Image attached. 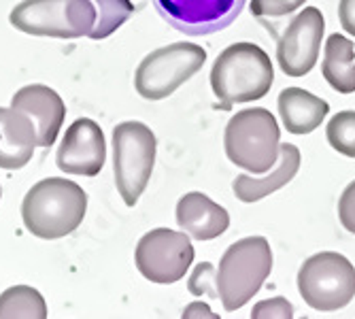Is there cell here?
<instances>
[{
	"mask_svg": "<svg viewBox=\"0 0 355 319\" xmlns=\"http://www.w3.org/2000/svg\"><path fill=\"white\" fill-rule=\"evenodd\" d=\"M272 270V251L264 236L241 239L225 249L215 273L217 296L225 311L247 304Z\"/></svg>",
	"mask_w": 355,
	"mask_h": 319,
	"instance_id": "3957f363",
	"label": "cell"
},
{
	"mask_svg": "<svg viewBox=\"0 0 355 319\" xmlns=\"http://www.w3.org/2000/svg\"><path fill=\"white\" fill-rule=\"evenodd\" d=\"M324 15L315 7H306L289 21L277 45V62L285 75L304 77L313 71L324 39Z\"/></svg>",
	"mask_w": 355,
	"mask_h": 319,
	"instance_id": "8fae6325",
	"label": "cell"
},
{
	"mask_svg": "<svg viewBox=\"0 0 355 319\" xmlns=\"http://www.w3.org/2000/svg\"><path fill=\"white\" fill-rule=\"evenodd\" d=\"M193 315H205V317H215V313H211L209 311V307L207 304H202V302H193L185 313H183V317H193Z\"/></svg>",
	"mask_w": 355,
	"mask_h": 319,
	"instance_id": "4316f807",
	"label": "cell"
},
{
	"mask_svg": "<svg viewBox=\"0 0 355 319\" xmlns=\"http://www.w3.org/2000/svg\"><path fill=\"white\" fill-rule=\"evenodd\" d=\"M39 147L37 126L26 113L0 107V169H24Z\"/></svg>",
	"mask_w": 355,
	"mask_h": 319,
	"instance_id": "5bb4252c",
	"label": "cell"
},
{
	"mask_svg": "<svg viewBox=\"0 0 355 319\" xmlns=\"http://www.w3.org/2000/svg\"><path fill=\"white\" fill-rule=\"evenodd\" d=\"M306 0H251V13L260 19L283 17L300 9Z\"/></svg>",
	"mask_w": 355,
	"mask_h": 319,
	"instance_id": "7402d4cb",
	"label": "cell"
},
{
	"mask_svg": "<svg viewBox=\"0 0 355 319\" xmlns=\"http://www.w3.org/2000/svg\"><path fill=\"white\" fill-rule=\"evenodd\" d=\"M279 123L268 109L253 107L239 111L225 126L223 147L232 164L264 175L279 160Z\"/></svg>",
	"mask_w": 355,
	"mask_h": 319,
	"instance_id": "277c9868",
	"label": "cell"
},
{
	"mask_svg": "<svg viewBox=\"0 0 355 319\" xmlns=\"http://www.w3.org/2000/svg\"><path fill=\"white\" fill-rule=\"evenodd\" d=\"M0 196H3V189H0Z\"/></svg>",
	"mask_w": 355,
	"mask_h": 319,
	"instance_id": "83f0119b",
	"label": "cell"
},
{
	"mask_svg": "<svg viewBox=\"0 0 355 319\" xmlns=\"http://www.w3.org/2000/svg\"><path fill=\"white\" fill-rule=\"evenodd\" d=\"M272 81L275 69L268 53L253 43H234L223 49L211 71V87L223 111H230L236 103L264 98Z\"/></svg>",
	"mask_w": 355,
	"mask_h": 319,
	"instance_id": "7a4b0ae2",
	"label": "cell"
},
{
	"mask_svg": "<svg viewBox=\"0 0 355 319\" xmlns=\"http://www.w3.org/2000/svg\"><path fill=\"white\" fill-rule=\"evenodd\" d=\"M321 73L338 94L355 92V47L347 37L332 35L326 41V58Z\"/></svg>",
	"mask_w": 355,
	"mask_h": 319,
	"instance_id": "ac0fdd59",
	"label": "cell"
},
{
	"mask_svg": "<svg viewBox=\"0 0 355 319\" xmlns=\"http://www.w3.org/2000/svg\"><path fill=\"white\" fill-rule=\"evenodd\" d=\"M207 51L193 43H173L151 51L137 69L135 85L145 101H162L196 75Z\"/></svg>",
	"mask_w": 355,
	"mask_h": 319,
	"instance_id": "ba28073f",
	"label": "cell"
},
{
	"mask_svg": "<svg viewBox=\"0 0 355 319\" xmlns=\"http://www.w3.org/2000/svg\"><path fill=\"white\" fill-rule=\"evenodd\" d=\"M338 217L343 228L355 234V181L349 183L347 189L343 191V196L338 200Z\"/></svg>",
	"mask_w": 355,
	"mask_h": 319,
	"instance_id": "cb8c5ba5",
	"label": "cell"
},
{
	"mask_svg": "<svg viewBox=\"0 0 355 319\" xmlns=\"http://www.w3.org/2000/svg\"><path fill=\"white\" fill-rule=\"evenodd\" d=\"M47 304L41 292L28 285L9 287L0 294V319H45Z\"/></svg>",
	"mask_w": 355,
	"mask_h": 319,
	"instance_id": "d6986e66",
	"label": "cell"
},
{
	"mask_svg": "<svg viewBox=\"0 0 355 319\" xmlns=\"http://www.w3.org/2000/svg\"><path fill=\"white\" fill-rule=\"evenodd\" d=\"M338 17L340 26L351 37H355V0H340L338 5Z\"/></svg>",
	"mask_w": 355,
	"mask_h": 319,
	"instance_id": "484cf974",
	"label": "cell"
},
{
	"mask_svg": "<svg viewBox=\"0 0 355 319\" xmlns=\"http://www.w3.org/2000/svg\"><path fill=\"white\" fill-rule=\"evenodd\" d=\"M137 268L153 283H177L185 277L193 262V247L189 234L168 228L147 232L137 245Z\"/></svg>",
	"mask_w": 355,
	"mask_h": 319,
	"instance_id": "9c48e42d",
	"label": "cell"
},
{
	"mask_svg": "<svg viewBox=\"0 0 355 319\" xmlns=\"http://www.w3.org/2000/svg\"><path fill=\"white\" fill-rule=\"evenodd\" d=\"M279 155H281V162L279 166L272 171V175L264 177V179H253L249 175H239L232 183L234 194L241 202H257L266 198L272 191L281 189L283 185H287L292 181L300 169V151L296 145L292 143H283L279 147Z\"/></svg>",
	"mask_w": 355,
	"mask_h": 319,
	"instance_id": "e0dca14e",
	"label": "cell"
},
{
	"mask_svg": "<svg viewBox=\"0 0 355 319\" xmlns=\"http://www.w3.org/2000/svg\"><path fill=\"white\" fill-rule=\"evenodd\" d=\"M298 292L315 311H338L355 296V268L340 253H315L298 273Z\"/></svg>",
	"mask_w": 355,
	"mask_h": 319,
	"instance_id": "52a82bcc",
	"label": "cell"
},
{
	"mask_svg": "<svg viewBox=\"0 0 355 319\" xmlns=\"http://www.w3.org/2000/svg\"><path fill=\"white\" fill-rule=\"evenodd\" d=\"M11 107L26 113L37 126L39 147H51L67 117V107L60 94L47 85H26L15 92Z\"/></svg>",
	"mask_w": 355,
	"mask_h": 319,
	"instance_id": "4fadbf2b",
	"label": "cell"
},
{
	"mask_svg": "<svg viewBox=\"0 0 355 319\" xmlns=\"http://www.w3.org/2000/svg\"><path fill=\"white\" fill-rule=\"evenodd\" d=\"M9 19L19 32L32 37L79 39L89 37L96 5L92 0H24Z\"/></svg>",
	"mask_w": 355,
	"mask_h": 319,
	"instance_id": "5b68a950",
	"label": "cell"
},
{
	"mask_svg": "<svg viewBox=\"0 0 355 319\" xmlns=\"http://www.w3.org/2000/svg\"><path fill=\"white\" fill-rule=\"evenodd\" d=\"M92 3L96 5V24L89 32V39L94 41L111 37L135 13L130 0H92Z\"/></svg>",
	"mask_w": 355,
	"mask_h": 319,
	"instance_id": "ffe728a7",
	"label": "cell"
},
{
	"mask_svg": "<svg viewBox=\"0 0 355 319\" xmlns=\"http://www.w3.org/2000/svg\"><path fill=\"white\" fill-rule=\"evenodd\" d=\"M107 160V143L103 128L94 119H77L69 126L64 135L58 153L55 164L67 175L79 177H94L98 175Z\"/></svg>",
	"mask_w": 355,
	"mask_h": 319,
	"instance_id": "7c38bea8",
	"label": "cell"
},
{
	"mask_svg": "<svg viewBox=\"0 0 355 319\" xmlns=\"http://www.w3.org/2000/svg\"><path fill=\"white\" fill-rule=\"evenodd\" d=\"M87 211V194L75 181L49 177L35 183L21 202L24 226L32 236L45 241L75 232Z\"/></svg>",
	"mask_w": 355,
	"mask_h": 319,
	"instance_id": "6da1fadb",
	"label": "cell"
},
{
	"mask_svg": "<svg viewBox=\"0 0 355 319\" xmlns=\"http://www.w3.org/2000/svg\"><path fill=\"white\" fill-rule=\"evenodd\" d=\"M155 135L143 121H123L113 130V171L119 196L135 207L155 164Z\"/></svg>",
	"mask_w": 355,
	"mask_h": 319,
	"instance_id": "8992f818",
	"label": "cell"
},
{
	"mask_svg": "<svg viewBox=\"0 0 355 319\" xmlns=\"http://www.w3.org/2000/svg\"><path fill=\"white\" fill-rule=\"evenodd\" d=\"M251 317L255 319H292L294 317V307L289 300L277 296V298H270V300H262L257 302L251 311Z\"/></svg>",
	"mask_w": 355,
	"mask_h": 319,
	"instance_id": "603a6c76",
	"label": "cell"
},
{
	"mask_svg": "<svg viewBox=\"0 0 355 319\" xmlns=\"http://www.w3.org/2000/svg\"><path fill=\"white\" fill-rule=\"evenodd\" d=\"M247 0H153L168 26L187 37H207L228 28L245 9Z\"/></svg>",
	"mask_w": 355,
	"mask_h": 319,
	"instance_id": "30bf717a",
	"label": "cell"
},
{
	"mask_svg": "<svg viewBox=\"0 0 355 319\" xmlns=\"http://www.w3.org/2000/svg\"><path fill=\"white\" fill-rule=\"evenodd\" d=\"M326 135L330 145L347 155L355 157V111H340L336 113L326 128Z\"/></svg>",
	"mask_w": 355,
	"mask_h": 319,
	"instance_id": "44dd1931",
	"label": "cell"
},
{
	"mask_svg": "<svg viewBox=\"0 0 355 319\" xmlns=\"http://www.w3.org/2000/svg\"><path fill=\"white\" fill-rule=\"evenodd\" d=\"M179 228L196 241H213L230 228V215L200 191H189L177 202Z\"/></svg>",
	"mask_w": 355,
	"mask_h": 319,
	"instance_id": "9a60e30c",
	"label": "cell"
},
{
	"mask_svg": "<svg viewBox=\"0 0 355 319\" xmlns=\"http://www.w3.org/2000/svg\"><path fill=\"white\" fill-rule=\"evenodd\" d=\"M213 275V264L205 262V264H198L196 266V273H193V277L189 279V292L200 296L202 292H207L209 287V277Z\"/></svg>",
	"mask_w": 355,
	"mask_h": 319,
	"instance_id": "d4e9b609",
	"label": "cell"
},
{
	"mask_svg": "<svg viewBox=\"0 0 355 319\" xmlns=\"http://www.w3.org/2000/svg\"><path fill=\"white\" fill-rule=\"evenodd\" d=\"M328 113L330 105L306 89L287 87L279 94V115L289 135H311L328 117Z\"/></svg>",
	"mask_w": 355,
	"mask_h": 319,
	"instance_id": "2e32d148",
	"label": "cell"
}]
</instances>
